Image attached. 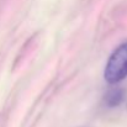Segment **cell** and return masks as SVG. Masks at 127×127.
Instances as JSON below:
<instances>
[{
    "instance_id": "obj_2",
    "label": "cell",
    "mask_w": 127,
    "mask_h": 127,
    "mask_svg": "<svg viewBox=\"0 0 127 127\" xmlns=\"http://www.w3.org/2000/svg\"><path fill=\"white\" fill-rule=\"evenodd\" d=\"M125 97V93L121 88H114L111 90L107 91V94L105 95V104L109 107H116L119 106Z\"/></svg>"
},
{
    "instance_id": "obj_1",
    "label": "cell",
    "mask_w": 127,
    "mask_h": 127,
    "mask_svg": "<svg viewBox=\"0 0 127 127\" xmlns=\"http://www.w3.org/2000/svg\"><path fill=\"white\" fill-rule=\"evenodd\" d=\"M104 78L109 84H119L127 78V42L120 44L109 57Z\"/></svg>"
}]
</instances>
